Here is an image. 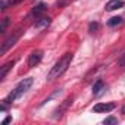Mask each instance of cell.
Segmentation results:
<instances>
[{
	"instance_id": "3",
	"label": "cell",
	"mask_w": 125,
	"mask_h": 125,
	"mask_svg": "<svg viewBox=\"0 0 125 125\" xmlns=\"http://www.w3.org/2000/svg\"><path fill=\"white\" fill-rule=\"evenodd\" d=\"M19 35H21V30H18L16 32H13L12 35H9L5 41H3V44H2V49H0V53L2 54H5L12 46H15V43L18 41V38H19Z\"/></svg>"
},
{
	"instance_id": "4",
	"label": "cell",
	"mask_w": 125,
	"mask_h": 125,
	"mask_svg": "<svg viewBox=\"0 0 125 125\" xmlns=\"http://www.w3.org/2000/svg\"><path fill=\"white\" fill-rule=\"evenodd\" d=\"M41 59H43V52H41V50H34V52H31V54L28 56V66H30V68L37 66L40 62H41Z\"/></svg>"
},
{
	"instance_id": "16",
	"label": "cell",
	"mask_w": 125,
	"mask_h": 125,
	"mask_svg": "<svg viewBox=\"0 0 125 125\" xmlns=\"http://www.w3.org/2000/svg\"><path fill=\"white\" fill-rule=\"evenodd\" d=\"M118 63H119V66H121V68H125V54H124V56L119 59V62H118Z\"/></svg>"
},
{
	"instance_id": "5",
	"label": "cell",
	"mask_w": 125,
	"mask_h": 125,
	"mask_svg": "<svg viewBox=\"0 0 125 125\" xmlns=\"http://www.w3.org/2000/svg\"><path fill=\"white\" fill-rule=\"evenodd\" d=\"M113 109H115V104L113 103H97L93 107V110L96 113H106V112H110Z\"/></svg>"
},
{
	"instance_id": "15",
	"label": "cell",
	"mask_w": 125,
	"mask_h": 125,
	"mask_svg": "<svg viewBox=\"0 0 125 125\" xmlns=\"http://www.w3.org/2000/svg\"><path fill=\"white\" fill-rule=\"evenodd\" d=\"M103 124H104V125H109V124H118V119L113 118V116H109V118H106V119L103 121Z\"/></svg>"
},
{
	"instance_id": "7",
	"label": "cell",
	"mask_w": 125,
	"mask_h": 125,
	"mask_svg": "<svg viewBox=\"0 0 125 125\" xmlns=\"http://www.w3.org/2000/svg\"><path fill=\"white\" fill-rule=\"evenodd\" d=\"M104 90H106V84L102 80H99V81L94 83V85H93V94L94 96H102L104 93Z\"/></svg>"
},
{
	"instance_id": "13",
	"label": "cell",
	"mask_w": 125,
	"mask_h": 125,
	"mask_svg": "<svg viewBox=\"0 0 125 125\" xmlns=\"http://www.w3.org/2000/svg\"><path fill=\"white\" fill-rule=\"evenodd\" d=\"M9 6H12L10 0H2V3H0V9H2V12H3V10H6Z\"/></svg>"
},
{
	"instance_id": "8",
	"label": "cell",
	"mask_w": 125,
	"mask_h": 125,
	"mask_svg": "<svg viewBox=\"0 0 125 125\" xmlns=\"http://www.w3.org/2000/svg\"><path fill=\"white\" fill-rule=\"evenodd\" d=\"M124 8V2L122 0H109L106 3V10H116Z\"/></svg>"
},
{
	"instance_id": "12",
	"label": "cell",
	"mask_w": 125,
	"mask_h": 125,
	"mask_svg": "<svg viewBox=\"0 0 125 125\" xmlns=\"http://www.w3.org/2000/svg\"><path fill=\"white\" fill-rule=\"evenodd\" d=\"M99 28H100V25H99V22H91V24L88 25V31H90L91 34H93V32H96V31H97Z\"/></svg>"
},
{
	"instance_id": "11",
	"label": "cell",
	"mask_w": 125,
	"mask_h": 125,
	"mask_svg": "<svg viewBox=\"0 0 125 125\" xmlns=\"http://www.w3.org/2000/svg\"><path fill=\"white\" fill-rule=\"evenodd\" d=\"M122 24V18L121 16H113V18H110L109 21H107V25L109 27H118V25H121Z\"/></svg>"
},
{
	"instance_id": "9",
	"label": "cell",
	"mask_w": 125,
	"mask_h": 125,
	"mask_svg": "<svg viewBox=\"0 0 125 125\" xmlns=\"http://www.w3.org/2000/svg\"><path fill=\"white\" fill-rule=\"evenodd\" d=\"M15 65V62L12 60V62H8V63H5L3 66H2V69H0V81H3L5 78H6V75H8V72L10 71V68Z\"/></svg>"
},
{
	"instance_id": "17",
	"label": "cell",
	"mask_w": 125,
	"mask_h": 125,
	"mask_svg": "<svg viewBox=\"0 0 125 125\" xmlns=\"http://www.w3.org/2000/svg\"><path fill=\"white\" fill-rule=\"evenodd\" d=\"M10 121H12V116H8V118H6V119H5V121L2 122V125H6V124H9Z\"/></svg>"
},
{
	"instance_id": "2",
	"label": "cell",
	"mask_w": 125,
	"mask_h": 125,
	"mask_svg": "<svg viewBox=\"0 0 125 125\" xmlns=\"http://www.w3.org/2000/svg\"><path fill=\"white\" fill-rule=\"evenodd\" d=\"M31 85H32V78H24V80L12 90V93L5 99V102H6V103H13L16 99H19L22 94H25V93L31 88Z\"/></svg>"
},
{
	"instance_id": "14",
	"label": "cell",
	"mask_w": 125,
	"mask_h": 125,
	"mask_svg": "<svg viewBox=\"0 0 125 125\" xmlns=\"http://www.w3.org/2000/svg\"><path fill=\"white\" fill-rule=\"evenodd\" d=\"M9 25V18H5L2 21V27H0V32H6V28Z\"/></svg>"
},
{
	"instance_id": "19",
	"label": "cell",
	"mask_w": 125,
	"mask_h": 125,
	"mask_svg": "<svg viewBox=\"0 0 125 125\" xmlns=\"http://www.w3.org/2000/svg\"><path fill=\"white\" fill-rule=\"evenodd\" d=\"M21 2H22V0H10L12 5H18V3H21Z\"/></svg>"
},
{
	"instance_id": "6",
	"label": "cell",
	"mask_w": 125,
	"mask_h": 125,
	"mask_svg": "<svg viewBox=\"0 0 125 125\" xmlns=\"http://www.w3.org/2000/svg\"><path fill=\"white\" fill-rule=\"evenodd\" d=\"M50 22H52V19H50L49 16L38 18V19L35 21V24H34V28H35L37 31H43V30H46V28L50 25Z\"/></svg>"
},
{
	"instance_id": "10",
	"label": "cell",
	"mask_w": 125,
	"mask_h": 125,
	"mask_svg": "<svg viewBox=\"0 0 125 125\" xmlns=\"http://www.w3.org/2000/svg\"><path fill=\"white\" fill-rule=\"evenodd\" d=\"M47 10V6H46V3H38L34 9H32V15L34 16H41L44 12Z\"/></svg>"
},
{
	"instance_id": "1",
	"label": "cell",
	"mask_w": 125,
	"mask_h": 125,
	"mask_svg": "<svg viewBox=\"0 0 125 125\" xmlns=\"http://www.w3.org/2000/svg\"><path fill=\"white\" fill-rule=\"evenodd\" d=\"M71 60H72V53H65V54L54 63V66L50 69V72H49V75H47V80H49V81H53V80L59 78L62 74L68 69V66L71 65Z\"/></svg>"
},
{
	"instance_id": "18",
	"label": "cell",
	"mask_w": 125,
	"mask_h": 125,
	"mask_svg": "<svg viewBox=\"0 0 125 125\" xmlns=\"http://www.w3.org/2000/svg\"><path fill=\"white\" fill-rule=\"evenodd\" d=\"M66 2H68V0H60V2H57V6H59V8H60V6H63Z\"/></svg>"
}]
</instances>
